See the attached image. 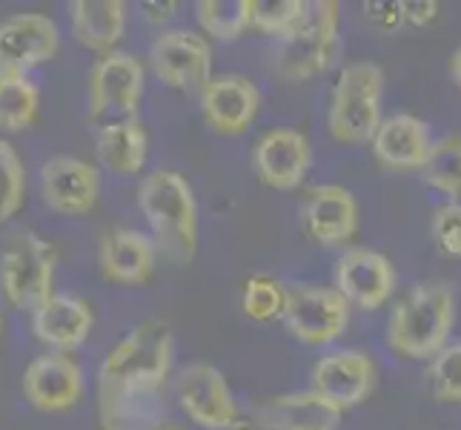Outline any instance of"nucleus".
I'll list each match as a JSON object with an SVG mask.
<instances>
[{
    "instance_id": "c9c22d12",
    "label": "nucleus",
    "mask_w": 461,
    "mask_h": 430,
    "mask_svg": "<svg viewBox=\"0 0 461 430\" xmlns=\"http://www.w3.org/2000/svg\"><path fill=\"white\" fill-rule=\"evenodd\" d=\"M450 72H453V81H456V87L461 89V46L453 52V63H450Z\"/></svg>"
},
{
    "instance_id": "473e14b6",
    "label": "nucleus",
    "mask_w": 461,
    "mask_h": 430,
    "mask_svg": "<svg viewBox=\"0 0 461 430\" xmlns=\"http://www.w3.org/2000/svg\"><path fill=\"white\" fill-rule=\"evenodd\" d=\"M364 18H367L378 32H395L404 26V9L402 4H390V0H373L364 4Z\"/></svg>"
},
{
    "instance_id": "aec40b11",
    "label": "nucleus",
    "mask_w": 461,
    "mask_h": 430,
    "mask_svg": "<svg viewBox=\"0 0 461 430\" xmlns=\"http://www.w3.org/2000/svg\"><path fill=\"white\" fill-rule=\"evenodd\" d=\"M304 227L318 244H344L358 230V204L353 193L339 184H324L310 189L304 201Z\"/></svg>"
},
{
    "instance_id": "1a4fd4ad",
    "label": "nucleus",
    "mask_w": 461,
    "mask_h": 430,
    "mask_svg": "<svg viewBox=\"0 0 461 430\" xmlns=\"http://www.w3.org/2000/svg\"><path fill=\"white\" fill-rule=\"evenodd\" d=\"M175 393L189 422L203 430H230L241 416L224 373L206 361L186 364L175 379Z\"/></svg>"
},
{
    "instance_id": "39448f33",
    "label": "nucleus",
    "mask_w": 461,
    "mask_h": 430,
    "mask_svg": "<svg viewBox=\"0 0 461 430\" xmlns=\"http://www.w3.org/2000/svg\"><path fill=\"white\" fill-rule=\"evenodd\" d=\"M339 50V4L315 0L307 4L301 23L278 41L276 75L287 84H301L321 75Z\"/></svg>"
},
{
    "instance_id": "6ab92c4d",
    "label": "nucleus",
    "mask_w": 461,
    "mask_h": 430,
    "mask_svg": "<svg viewBox=\"0 0 461 430\" xmlns=\"http://www.w3.org/2000/svg\"><path fill=\"white\" fill-rule=\"evenodd\" d=\"M370 143H373L375 161L384 169H393V172L421 169L427 155L433 150L430 124L410 115V113L381 118Z\"/></svg>"
},
{
    "instance_id": "cd10ccee",
    "label": "nucleus",
    "mask_w": 461,
    "mask_h": 430,
    "mask_svg": "<svg viewBox=\"0 0 461 430\" xmlns=\"http://www.w3.org/2000/svg\"><path fill=\"white\" fill-rule=\"evenodd\" d=\"M304 12V0H249V26L281 41L301 23Z\"/></svg>"
},
{
    "instance_id": "f3484780",
    "label": "nucleus",
    "mask_w": 461,
    "mask_h": 430,
    "mask_svg": "<svg viewBox=\"0 0 461 430\" xmlns=\"http://www.w3.org/2000/svg\"><path fill=\"white\" fill-rule=\"evenodd\" d=\"M312 164V147L298 130H269L252 150V167L258 178L273 189H295Z\"/></svg>"
},
{
    "instance_id": "f257e3e1",
    "label": "nucleus",
    "mask_w": 461,
    "mask_h": 430,
    "mask_svg": "<svg viewBox=\"0 0 461 430\" xmlns=\"http://www.w3.org/2000/svg\"><path fill=\"white\" fill-rule=\"evenodd\" d=\"M172 368V327L147 318L109 350L98 371V416L104 430L149 427L155 405Z\"/></svg>"
},
{
    "instance_id": "4c0bfd02",
    "label": "nucleus",
    "mask_w": 461,
    "mask_h": 430,
    "mask_svg": "<svg viewBox=\"0 0 461 430\" xmlns=\"http://www.w3.org/2000/svg\"><path fill=\"white\" fill-rule=\"evenodd\" d=\"M0 330H4V318H0Z\"/></svg>"
},
{
    "instance_id": "2f4dec72",
    "label": "nucleus",
    "mask_w": 461,
    "mask_h": 430,
    "mask_svg": "<svg viewBox=\"0 0 461 430\" xmlns=\"http://www.w3.org/2000/svg\"><path fill=\"white\" fill-rule=\"evenodd\" d=\"M433 242L444 256H461V204H444L433 215Z\"/></svg>"
},
{
    "instance_id": "f8f14e48",
    "label": "nucleus",
    "mask_w": 461,
    "mask_h": 430,
    "mask_svg": "<svg viewBox=\"0 0 461 430\" xmlns=\"http://www.w3.org/2000/svg\"><path fill=\"white\" fill-rule=\"evenodd\" d=\"M312 393L347 413L375 388V361L364 350H336L312 368Z\"/></svg>"
},
{
    "instance_id": "a878e982",
    "label": "nucleus",
    "mask_w": 461,
    "mask_h": 430,
    "mask_svg": "<svg viewBox=\"0 0 461 430\" xmlns=\"http://www.w3.org/2000/svg\"><path fill=\"white\" fill-rule=\"evenodd\" d=\"M424 181L441 196H447L450 204H461V135H444L433 143L430 155L421 167Z\"/></svg>"
},
{
    "instance_id": "f03ea898",
    "label": "nucleus",
    "mask_w": 461,
    "mask_h": 430,
    "mask_svg": "<svg viewBox=\"0 0 461 430\" xmlns=\"http://www.w3.org/2000/svg\"><path fill=\"white\" fill-rule=\"evenodd\" d=\"M138 206L152 242L172 264H189L198 250V204L193 187L175 169L147 172L138 187Z\"/></svg>"
},
{
    "instance_id": "2eb2a0df",
    "label": "nucleus",
    "mask_w": 461,
    "mask_h": 430,
    "mask_svg": "<svg viewBox=\"0 0 461 430\" xmlns=\"http://www.w3.org/2000/svg\"><path fill=\"white\" fill-rule=\"evenodd\" d=\"M336 290L361 310L384 307L395 290V270L370 247H349L336 267Z\"/></svg>"
},
{
    "instance_id": "e433bc0d",
    "label": "nucleus",
    "mask_w": 461,
    "mask_h": 430,
    "mask_svg": "<svg viewBox=\"0 0 461 430\" xmlns=\"http://www.w3.org/2000/svg\"><path fill=\"white\" fill-rule=\"evenodd\" d=\"M144 430H186L184 425H178V422H169V419H164V422H152L149 427H144Z\"/></svg>"
},
{
    "instance_id": "c756f323",
    "label": "nucleus",
    "mask_w": 461,
    "mask_h": 430,
    "mask_svg": "<svg viewBox=\"0 0 461 430\" xmlns=\"http://www.w3.org/2000/svg\"><path fill=\"white\" fill-rule=\"evenodd\" d=\"M26 198V169L18 150L9 141H0V224L21 210Z\"/></svg>"
},
{
    "instance_id": "72a5a7b5",
    "label": "nucleus",
    "mask_w": 461,
    "mask_h": 430,
    "mask_svg": "<svg viewBox=\"0 0 461 430\" xmlns=\"http://www.w3.org/2000/svg\"><path fill=\"white\" fill-rule=\"evenodd\" d=\"M402 9H404V23L430 26L438 18V9L441 6L436 4V0H404Z\"/></svg>"
},
{
    "instance_id": "7c9ffc66",
    "label": "nucleus",
    "mask_w": 461,
    "mask_h": 430,
    "mask_svg": "<svg viewBox=\"0 0 461 430\" xmlns=\"http://www.w3.org/2000/svg\"><path fill=\"white\" fill-rule=\"evenodd\" d=\"M430 388L441 402H461V342L444 344L430 359Z\"/></svg>"
},
{
    "instance_id": "f704fd0d",
    "label": "nucleus",
    "mask_w": 461,
    "mask_h": 430,
    "mask_svg": "<svg viewBox=\"0 0 461 430\" xmlns=\"http://www.w3.org/2000/svg\"><path fill=\"white\" fill-rule=\"evenodd\" d=\"M140 12H144V18L149 23H167V21L175 18L178 4H175V0H167V4H158V0H144V4H140Z\"/></svg>"
},
{
    "instance_id": "0eeeda50",
    "label": "nucleus",
    "mask_w": 461,
    "mask_h": 430,
    "mask_svg": "<svg viewBox=\"0 0 461 430\" xmlns=\"http://www.w3.org/2000/svg\"><path fill=\"white\" fill-rule=\"evenodd\" d=\"M284 325L290 336L307 347H327L344 336L349 325V305L336 287H293L284 305Z\"/></svg>"
},
{
    "instance_id": "c85d7f7f",
    "label": "nucleus",
    "mask_w": 461,
    "mask_h": 430,
    "mask_svg": "<svg viewBox=\"0 0 461 430\" xmlns=\"http://www.w3.org/2000/svg\"><path fill=\"white\" fill-rule=\"evenodd\" d=\"M284 305H287V290L284 284L273 276H252L244 284L241 307L247 318L252 322H276L284 316Z\"/></svg>"
},
{
    "instance_id": "a211bd4d",
    "label": "nucleus",
    "mask_w": 461,
    "mask_h": 430,
    "mask_svg": "<svg viewBox=\"0 0 461 430\" xmlns=\"http://www.w3.org/2000/svg\"><path fill=\"white\" fill-rule=\"evenodd\" d=\"M95 325V313L89 301L77 296L52 293L43 305L32 313V333L46 347H52L55 353H72L81 347Z\"/></svg>"
},
{
    "instance_id": "dca6fc26",
    "label": "nucleus",
    "mask_w": 461,
    "mask_h": 430,
    "mask_svg": "<svg viewBox=\"0 0 461 430\" xmlns=\"http://www.w3.org/2000/svg\"><path fill=\"white\" fill-rule=\"evenodd\" d=\"M261 92L244 75H218L201 87V113L221 135H244L258 115Z\"/></svg>"
},
{
    "instance_id": "5701e85b",
    "label": "nucleus",
    "mask_w": 461,
    "mask_h": 430,
    "mask_svg": "<svg viewBox=\"0 0 461 430\" xmlns=\"http://www.w3.org/2000/svg\"><path fill=\"white\" fill-rule=\"evenodd\" d=\"M75 41L92 52H115L126 29V6L121 0H75L69 4Z\"/></svg>"
},
{
    "instance_id": "20e7f679",
    "label": "nucleus",
    "mask_w": 461,
    "mask_h": 430,
    "mask_svg": "<svg viewBox=\"0 0 461 430\" xmlns=\"http://www.w3.org/2000/svg\"><path fill=\"white\" fill-rule=\"evenodd\" d=\"M384 72L373 60H356L341 69L332 87L327 126L339 143H370L381 124Z\"/></svg>"
},
{
    "instance_id": "4468645a",
    "label": "nucleus",
    "mask_w": 461,
    "mask_h": 430,
    "mask_svg": "<svg viewBox=\"0 0 461 430\" xmlns=\"http://www.w3.org/2000/svg\"><path fill=\"white\" fill-rule=\"evenodd\" d=\"M23 396L26 402L41 413H63L72 410L84 396V371L67 353H50L29 361L23 371Z\"/></svg>"
},
{
    "instance_id": "4be33fe9",
    "label": "nucleus",
    "mask_w": 461,
    "mask_h": 430,
    "mask_svg": "<svg viewBox=\"0 0 461 430\" xmlns=\"http://www.w3.org/2000/svg\"><path fill=\"white\" fill-rule=\"evenodd\" d=\"M341 419L344 413L312 390L276 396L258 410V425L264 430H336Z\"/></svg>"
},
{
    "instance_id": "6e6552de",
    "label": "nucleus",
    "mask_w": 461,
    "mask_h": 430,
    "mask_svg": "<svg viewBox=\"0 0 461 430\" xmlns=\"http://www.w3.org/2000/svg\"><path fill=\"white\" fill-rule=\"evenodd\" d=\"M147 72L130 52H106L89 72V115L92 118H135L144 98Z\"/></svg>"
},
{
    "instance_id": "9d476101",
    "label": "nucleus",
    "mask_w": 461,
    "mask_h": 430,
    "mask_svg": "<svg viewBox=\"0 0 461 430\" xmlns=\"http://www.w3.org/2000/svg\"><path fill=\"white\" fill-rule=\"evenodd\" d=\"M60 50V29L41 12H21L0 21V75H26Z\"/></svg>"
},
{
    "instance_id": "412c9836",
    "label": "nucleus",
    "mask_w": 461,
    "mask_h": 430,
    "mask_svg": "<svg viewBox=\"0 0 461 430\" xmlns=\"http://www.w3.org/2000/svg\"><path fill=\"white\" fill-rule=\"evenodd\" d=\"M158 247L152 235L140 230H109L101 238L98 264L101 273L115 284H144L155 273Z\"/></svg>"
},
{
    "instance_id": "9b49d317",
    "label": "nucleus",
    "mask_w": 461,
    "mask_h": 430,
    "mask_svg": "<svg viewBox=\"0 0 461 430\" xmlns=\"http://www.w3.org/2000/svg\"><path fill=\"white\" fill-rule=\"evenodd\" d=\"M152 72L172 89H195L210 81L212 46L189 29H172L158 35L149 50Z\"/></svg>"
},
{
    "instance_id": "bb28decb",
    "label": "nucleus",
    "mask_w": 461,
    "mask_h": 430,
    "mask_svg": "<svg viewBox=\"0 0 461 430\" xmlns=\"http://www.w3.org/2000/svg\"><path fill=\"white\" fill-rule=\"evenodd\" d=\"M198 26L218 41H235L249 29V0H198Z\"/></svg>"
},
{
    "instance_id": "7ed1b4c3",
    "label": "nucleus",
    "mask_w": 461,
    "mask_h": 430,
    "mask_svg": "<svg viewBox=\"0 0 461 430\" xmlns=\"http://www.w3.org/2000/svg\"><path fill=\"white\" fill-rule=\"evenodd\" d=\"M456 322V296L447 284H419L393 307L387 344L404 359H433Z\"/></svg>"
},
{
    "instance_id": "ddd939ff",
    "label": "nucleus",
    "mask_w": 461,
    "mask_h": 430,
    "mask_svg": "<svg viewBox=\"0 0 461 430\" xmlns=\"http://www.w3.org/2000/svg\"><path fill=\"white\" fill-rule=\"evenodd\" d=\"M101 196V175L75 155H55L41 167V198L60 215H86Z\"/></svg>"
},
{
    "instance_id": "393cba45",
    "label": "nucleus",
    "mask_w": 461,
    "mask_h": 430,
    "mask_svg": "<svg viewBox=\"0 0 461 430\" xmlns=\"http://www.w3.org/2000/svg\"><path fill=\"white\" fill-rule=\"evenodd\" d=\"M41 92L26 75H0V126L12 133L29 130L38 118Z\"/></svg>"
},
{
    "instance_id": "b1692460",
    "label": "nucleus",
    "mask_w": 461,
    "mask_h": 430,
    "mask_svg": "<svg viewBox=\"0 0 461 430\" xmlns=\"http://www.w3.org/2000/svg\"><path fill=\"white\" fill-rule=\"evenodd\" d=\"M149 141L138 118H118L101 124L95 135V152L104 169L115 175H138L147 167Z\"/></svg>"
},
{
    "instance_id": "423d86ee",
    "label": "nucleus",
    "mask_w": 461,
    "mask_h": 430,
    "mask_svg": "<svg viewBox=\"0 0 461 430\" xmlns=\"http://www.w3.org/2000/svg\"><path fill=\"white\" fill-rule=\"evenodd\" d=\"M55 250L38 233H18L0 252V290L18 310L35 313L52 296Z\"/></svg>"
}]
</instances>
